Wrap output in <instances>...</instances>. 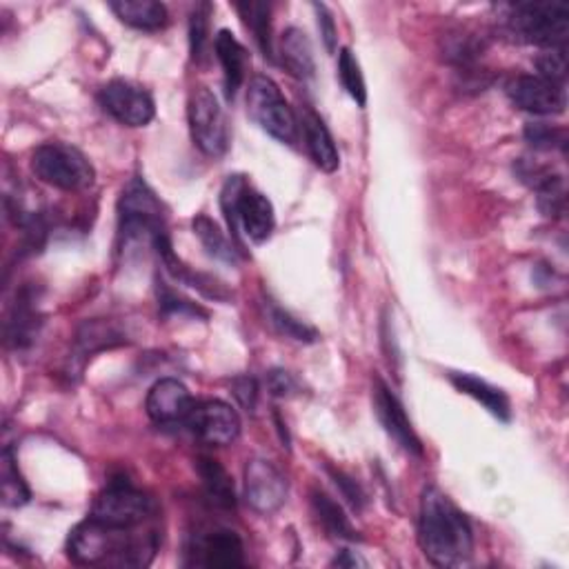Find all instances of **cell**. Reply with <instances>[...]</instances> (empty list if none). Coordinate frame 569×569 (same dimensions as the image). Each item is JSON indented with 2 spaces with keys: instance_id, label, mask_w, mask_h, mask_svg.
I'll return each mask as SVG.
<instances>
[{
  "instance_id": "6da1fadb",
  "label": "cell",
  "mask_w": 569,
  "mask_h": 569,
  "mask_svg": "<svg viewBox=\"0 0 569 569\" xmlns=\"http://www.w3.org/2000/svg\"><path fill=\"white\" fill-rule=\"evenodd\" d=\"M158 549L156 527H116L87 518L67 540V554L85 567H145Z\"/></svg>"
},
{
  "instance_id": "7a4b0ae2",
  "label": "cell",
  "mask_w": 569,
  "mask_h": 569,
  "mask_svg": "<svg viewBox=\"0 0 569 569\" xmlns=\"http://www.w3.org/2000/svg\"><path fill=\"white\" fill-rule=\"evenodd\" d=\"M419 540L425 556L439 567H456L472 558V525L456 503L439 487H428L423 492Z\"/></svg>"
},
{
  "instance_id": "3957f363",
  "label": "cell",
  "mask_w": 569,
  "mask_h": 569,
  "mask_svg": "<svg viewBox=\"0 0 569 569\" xmlns=\"http://www.w3.org/2000/svg\"><path fill=\"white\" fill-rule=\"evenodd\" d=\"M221 208L228 228L236 241L243 234L247 241L261 245L274 234L276 217L272 201L261 194L256 187H252L243 176H230L225 180L221 192Z\"/></svg>"
},
{
  "instance_id": "277c9868",
  "label": "cell",
  "mask_w": 569,
  "mask_h": 569,
  "mask_svg": "<svg viewBox=\"0 0 569 569\" xmlns=\"http://www.w3.org/2000/svg\"><path fill=\"white\" fill-rule=\"evenodd\" d=\"M509 32L529 45L554 50L565 48L569 36L567 3H516L507 14Z\"/></svg>"
},
{
  "instance_id": "5b68a950",
  "label": "cell",
  "mask_w": 569,
  "mask_h": 569,
  "mask_svg": "<svg viewBox=\"0 0 569 569\" xmlns=\"http://www.w3.org/2000/svg\"><path fill=\"white\" fill-rule=\"evenodd\" d=\"M118 221L125 245L145 241L154 247L156 239L167 234L162 206L143 178H131L125 185L118 201Z\"/></svg>"
},
{
  "instance_id": "8992f818",
  "label": "cell",
  "mask_w": 569,
  "mask_h": 569,
  "mask_svg": "<svg viewBox=\"0 0 569 569\" xmlns=\"http://www.w3.org/2000/svg\"><path fill=\"white\" fill-rule=\"evenodd\" d=\"M32 171L39 180L63 189V192H83L94 185L96 171L89 158L67 143H45L32 156Z\"/></svg>"
},
{
  "instance_id": "52a82bcc",
  "label": "cell",
  "mask_w": 569,
  "mask_h": 569,
  "mask_svg": "<svg viewBox=\"0 0 569 569\" xmlns=\"http://www.w3.org/2000/svg\"><path fill=\"white\" fill-rule=\"evenodd\" d=\"M247 114L272 138L294 145L298 138V118L270 76H254L247 87Z\"/></svg>"
},
{
  "instance_id": "ba28073f",
  "label": "cell",
  "mask_w": 569,
  "mask_h": 569,
  "mask_svg": "<svg viewBox=\"0 0 569 569\" xmlns=\"http://www.w3.org/2000/svg\"><path fill=\"white\" fill-rule=\"evenodd\" d=\"M189 131L194 145L210 158H221L230 149V123L217 98L208 87H197L187 105Z\"/></svg>"
},
{
  "instance_id": "9c48e42d",
  "label": "cell",
  "mask_w": 569,
  "mask_h": 569,
  "mask_svg": "<svg viewBox=\"0 0 569 569\" xmlns=\"http://www.w3.org/2000/svg\"><path fill=\"white\" fill-rule=\"evenodd\" d=\"M89 516L116 527H140L156 516V503L131 483L112 481L94 500Z\"/></svg>"
},
{
  "instance_id": "30bf717a",
  "label": "cell",
  "mask_w": 569,
  "mask_h": 569,
  "mask_svg": "<svg viewBox=\"0 0 569 569\" xmlns=\"http://www.w3.org/2000/svg\"><path fill=\"white\" fill-rule=\"evenodd\" d=\"M507 98L523 112L534 116H558L567 107L565 85L547 81L538 74L514 76L505 85Z\"/></svg>"
},
{
  "instance_id": "8fae6325",
  "label": "cell",
  "mask_w": 569,
  "mask_h": 569,
  "mask_svg": "<svg viewBox=\"0 0 569 569\" xmlns=\"http://www.w3.org/2000/svg\"><path fill=\"white\" fill-rule=\"evenodd\" d=\"M371 401H373V412L378 423L383 425V430L388 432V436L410 456H423V443L419 439V434L412 428V421L403 408V403L399 401V397L392 392V388L376 378L373 381V392H371Z\"/></svg>"
},
{
  "instance_id": "7c38bea8",
  "label": "cell",
  "mask_w": 569,
  "mask_h": 569,
  "mask_svg": "<svg viewBox=\"0 0 569 569\" xmlns=\"http://www.w3.org/2000/svg\"><path fill=\"white\" fill-rule=\"evenodd\" d=\"M101 107L125 127H145L156 116V105L149 92L129 81H109L101 89Z\"/></svg>"
},
{
  "instance_id": "4fadbf2b",
  "label": "cell",
  "mask_w": 569,
  "mask_h": 569,
  "mask_svg": "<svg viewBox=\"0 0 569 569\" xmlns=\"http://www.w3.org/2000/svg\"><path fill=\"white\" fill-rule=\"evenodd\" d=\"M245 500L247 505L270 516L278 512L287 500V481L281 474V470L265 461V459H252L245 465Z\"/></svg>"
},
{
  "instance_id": "5bb4252c",
  "label": "cell",
  "mask_w": 569,
  "mask_h": 569,
  "mask_svg": "<svg viewBox=\"0 0 569 569\" xmlns=\"http://www.w3.org/2000/svg\"><path fill=\"white\" fill-rule=\"evenodd\" d=\"M187 556L192 565L201 567H241L245 565V547L236 531L212 527L194 534L187 545Z\"/></svg>"
},
{
  "instance_id": "9a60e30c",
  "label": "cell",
  "mask_w": 569,
  "mask_h": 569,
  "mask_svg": "<svg viewBox=\"0 0 569 569\" xmlns=\"http://www.w3.org/2000/svg\"><path fill=\"white\" fill-rule=\"evenodd\" d=\"M187 428L199 441L214 447H225L239 439L241 419L232 405L223 401H206L194 405L187 419Z\"/></svg>"
},
{
  "instance_id": "2e32d148",
  "label": "cell",
  "mask_w": 569,
  "mask_h": 569,
  "mask_svg": "<svg viewBox=\"0 0 569 569\" xmlns=\"http://www.w3.org/2000/svg\"><path fill=\"white\" fill-rule=\"evenodd\" d=\"M145 410L156 425H178L187 423L194 410V401L189 390L176 378H160L147 394Z\"/></svg>"
},
{
  "instance_id": "e0dca14e",
  "label": "cell",
  "mask_w": 569,
  "mask_h": 569,
  "mask_svg": "<svg viewBox=\"0 0 569 569\" xmlns=\"http://www.w3.org/2000/svg\"><path fill=\"white\" fill-rule=\"evenodd\" d=\"M298 125L305 138V147L312 160L316 162V167H320L327 173L336 171L340 167V154L325 120L314 109H305Z\"/></svg>"
},
{
  "instance_id": "ac0fdd59",
  "label": "cell",
  "mask_w": 569,
  "mask_h": 569,
  "mask_svg": "<svg viewBox=\"0 0 569 569\" xmlns=\"http://www.w3.org/2000/svg\"><path fill=\"white\" fill-rule=\"evenodd\" d=\"M41 314L30 292H21L6 320V340L14 349H28L41 334Z\"/></svg>"
},
{
  "instance_id": "d6986e66",
  "label": "cell",
  "mask_w": 569,
  "mask_h": 569,
  "mask_svg": "<svg viewBox=\"0 0 569 569\" xmlns=\"http://www.w3.org/2000/svg\"><path fill=\"white\" fill-rule=\"evenodd\" d=\"M214 52L217 59L223 67V83H225V96L230 101H234L236 92L241 89V85L245 83V74H247V50L243 48V43L230 32V30H221L214 39Z\"/></svg>"
},
{
  "instance_id": "ffe728a7",
  "label": "cell",
  "mask_w": 569,
  "mask_h": 569,
  "mask_svg": "<svg viewBox=\"0 0 569 569\" xmlns=\"http://www.w3.org/2000/svg\"><path fill=\"white\" fill-rule=\"evenodd\" d=\"M450 381L461 394L481 403L494 419L509 423L512 405H509V399L503 394V390H498V388L489 386L487 381H483V378H478L474 373H465V371H450Z\"/></svg>"
},
{
  "instance_id": "44dd1931",
  "label": "cell",
  "mask_w": 569,
  "mask_h": 569,
  "mask_svg": "<svg viewBox=\"0 0 569 569\" xmlns=\"http://www.w3.org/2000/svg\"><path fill=\"white\" fill-rule=\"evenodd\" d=\"M109 10L118 21L140 32H160L169 23L167 8L156 0H120V3H109Z\"/></svg>"
},
{
  "instance_id": "7402d4cb",
  "label": "cell",
  "mask_w": 569,
  "mask_h": 569,
  "mask_svg": "<svg viewBox=\"0 0 569 569\" xmlns=\"http://www.w3.org/2000/svg\"><path fill=\"white\" fill-rule=\"evenodd\" d=\"M281 63L283 67L301 81H309L316 72V63H314V52H312V43L307 39V34L298 28H289L285 30L283 39H281Z\"/></svg>"
},
{
  "instance_id": "603a6c76",
  "label": "cell",
  "mask_w": 569,
  "mask_h": 569,
  "mask_svg": "<svg viewBox=\"0 0 569 569\" xmlns=\"http://www.w3.org/2000/svg\"><path fill=\"white\" fill-rule=\"evenodd\" d=\"M197 470L203 481L208 498L217 507L234 509L236 507V487H234V481L228 474V470L217 459H210V456H201L197 461Z\"/></svg>"
},
{
  "instance_id": "cb8c5ba5",
  "label": "cell",
  "mask_w": 569,
  "mask_h": 569,
  "mask_svg": "<svg viewBox=\"0 0 569 569\" xmlns=\"http://www.w3.org/2000/svg\"><path fill=\"white\" fill-rule=\"evenodd\" d=\"M125 343V334L107 320H85L76 331V345H74V358H87L96 351L112 349L116 345Z\"/></svg>"
},
{
  "instance_id": "d4e9b609",
  "label": "cell",
  "mask_w": 569,
  "mask_h": 569,
  "mask_svg": "<svg viewBox=\"0 0 569 569\" xmlns=\"http://www.w3.org/2000/svg\"><path fill=\"white\" fill-rule=\"evenodd\" d=\"M312 507H314L316 518L320 520V525L325 527V531L329 536L343 538V540H356L358 538V531L354 529L351 520L345 516L343 507L331 496H327L320 489H314L312 492Z\"/></svg>"
},
{
  "instance_id": "484cf974",
  "label": "cell",
  "mask_w": 569,
  "mask_h": 569,
  "mask_svg": "<svg viewBox=\"0 0 569 569\" xmlns=\"http://www.w3.org/2000/svg\"><path fill=\"white\" fill-rule=\"evenodd\" d=\"M0 492H3V503L8 507H23L32 498L12 447H6L0 454Z\"/></svg>"
},
{
  "instance_id": "4316f807",
  "label": "cell",
  "mask_w": 569,
  "mask_h": 569,
  "mask_svg": "<svg viewBox=\"0 0 569 569\" xmlns=\"http://www.w3.org/2000/svg\"><path fill=\"white\" fill-rule=\"evenodd\" d=\"M263 312H265V320L267 325L278 331L285 338L298 340V343H316L318 334L312 325L298 320L296 316H292L287 309H283L281 305H276V301L272 298H263Z\"/></svg>"
},
{
  "instance_id": "83f0119b",
  "label": "cell",
  "mask_w": 569,
  "mask_h": 569,
  "mask_svg": "<svg viewBox=\"0 0 569 569\" xmlns=\"http://www.w3.org/2000/svg\"><path fill=\"white\" fill-rule=\"evenodd\" d=\"M245 28L252 32L256 45L261 48L265 59H274V45H272V8L267 3H239L236 6Z\"/></svg>"
},
{
  "instance_id": "f1b7e54d",
  "label": "cell",
  "mask_w": 569,
  "mask_h": 569,
  "mask_svg": "<svg viewBox=\"0 0 569 569\" xmlns=\"http://www.w3.org/2000/svg\"><path fill=\"white\" fill-rule=\"evenodd\" d=\"M194 234L199 236V241L203 243L206 252L217 259V261H223V263H236V254H239V247H234V243L221 232V228L206 214L197 217L194 219Z\"/></svg>"
},
{
  "instance_id": "f546056e",
  "label": "cell",
  "mask_w": 569,
  "mask_h": 569,
  "mask_svg": "<svg viewBox=\"0 0 569 569\" xmlns=\"http://www.w3.org/2000/svg\"><path fill=\"white\" fill-rule=\"evenodd\" d=\"M338 81L358 107L367 105V85H365L360 65H358V61H356V56L351 54L349 48H343L338 52Z\"/></svg>"
},
{
  "instance_id": "4dcf8cb0",
  "label": "cell",
  "mask_w": 569,
  "mask_h": 569,
  "mask_svg": "<svg viewBox=\"0 0 569 569\" xmlns=\"http://www.w3.org/2000/svg\"><path fill=\"white\" fill-rule=\"evenodd\" d=\"M210 12L212 6L201 3L192 12V19H189V52H192L194 63L203 61L210 43Z\"/></svg>"
},
{
  "instance_id": "1f68e13d",
  "label": "cell",
  "mask_w": 569,
  "mask_h": 569,
  "mask_svg": "<svg viewBox=\"0 0 569 569\" xmlns=\"http://www.w3.org/2000/svg\"><path fill=\"white\" fill-rule=\"evenodd\" d=\"M525 140L540 151H551V149H565L567 136L565 129L545 125V123H529L525 127Z\"/></svg>"
},
{
  "instance_id": "d6a6232c",
  "label": "cell",
  "mask_w": 569,
  "mask_h": 569,
  "mask_svg": "<svg viewBox=\"0 0 569 569\" xmlns=\"http://www.w3.org/2000/svg\"><path fill=\"white\" fill-rule=\"evenodd\" d=\"M536 67H538V76L565 85V78H567V52H565V48L545 50L536 59Z\"/></svg>"
},
{
  "instance_id": "836d02e7",
  "label": "cell",
  "mask_w": 569,
  "mask_h": 569,
  "mask_svg": "<svg viewBox=\"0 0 569 569\" xmlns=\"http://www.w3.org/2000/svg\"><path fill=\"white\" fill-rule=\"evenodd\" d=\"M232 394L236 397L241 408H245L247 412H254L256 401H259V383H256V378L254 376H239V378H234Z\"/></svg>"
},
{
  "instance_id": "e575fe53",
  "label": "cell",
  "mask_w": 569,
  "mask_h": 569,
  "mask_svg": "<svg viewBox=\"0 0 569 569\" xmlns=\"http://www.w3.org/2000/svg\"><path fill=\"white\" fill-rule=\"evenodd\" d=\"M327 472H329V476L334 478V483H336V487L343 492V496L351 503V507H356V509H360L362 505H365V494H362V489H360V485L354 481V478H349L347 474H343L340 470H334V467H327Z\"/></svg>"
},
{
  "instance_id": "d590c367",
  "label": "cell",
  "mask_w": 569,
  "mask_h": 569,
  "mask_svg": "<svg viewBox=\"0 0 569 569\" xmlns=\"http://www.w3.org/2000/svg\"><path fill=\"white\" fill-rule=\"evenodd\" d=\"M267 388L274 397L285 399V397H292L296 392V381H294L289 371L274 369V371L267 373Z\"/></svg>"
},
{
  "instance_id": "8d00e7d4",
  "label": "cell",
  "mask_w": 569,
  "mask_h": 569,
  "mask_svg": "<svg viewBox=\"0 0 569 569\" xmlns=\"http://www.w3.org/2000/svg\"><path fill=\"white\" fill-rule=\"evenodd\" d=\"M316 10V17H318V28H320V36L325 41V48L327 52H336V23L329 14V10L325 6H314Z\"/></svg>"
},
{
  "instance_id": "74e56055",
  "label": "cell",
  "mask_w": 569,
  "mask_h": 569,
  "mask_svg": "<svg viewBox=\"0 0 569 569\" xmlns=\"http://www.w3.org/2000/svg\"><path fill=\"white\" fill-rule=\"evenodd\" d=\"M360 560L358 558H354V556H349V551H343L336 560H334V565H338V567H343V565H347V567H356Z\"/></svg>"
}]
</instances>
